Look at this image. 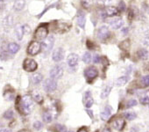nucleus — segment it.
Here are the masks:
<instances>
[{"instance_id":"nucleus-1","label":"nucleus","mask_w":149,"mask_h":132,"mask_svg":"<svg viewBox=\"0 0 149 132\" xmlns=\"http://www.w3.org/2000/svg\"><path fill=\"white\" fill-rule=\"evenodd\" d=\"M16 107L19 111V113L27 114H30L33 110V101L31 96L29 95H25L21 99H18L17 103H16Z\"/></svg>"},{"instance_id":"nucleus-2","label":"nucleus","mask_w":149,"mask_h":132,"mask_svg":"<svg viewBox=\"0 0 149 132\" xmlns=\"http://www.w3.org/2000/svg\"><path fill=\"white\" fill-rule=\"evenodd\" d=\"M47 35H48V28L46 25L40 26L34 33V38L35 40H37V41H44L47 37Z\"/></svg>"},{"instance_id":"nucleus-3","label":"nucleus","mask_w":149,"mask_h":132,"mask_svg":"<svg viewBox=\"0 0 149 132\" xmlns=\"http://www.w3.org/2000/svg\"><path fill=\"white\" fill-rule=\"evenodd\" d=\"M54 44V38L53 35L47 36L42 42H41V50L43 51L44 54H48L51 49L53 48Z\"/></svg>"},{"instance_id":"nucleus-4","label":"nucleus","mask_w":149,"mask_h":132,"mask_svg":"<svg viewBox=\"0 0 149 132\" xmlns=\"http://www.w3.org/2000/svg\"><path fill=\"white\" fill-rule=\"evenodd\" d=\"M37 68H38V64L33 59L26 58V59L24 60V62H23V69L26 72H33L36 71Z\"/></svg>"},{"instance_id":"nucleus-5","label":"nucleus","mask_w":149,"mask_h":132,"mask_svg":"<svg viewBox=\"0 0 149 132\" xmlns=\"http://www.w3.org/2000/svg\"><path fill=\"white\" fill-rule=\"evenodd\" d=\"M40 51H41V43L37 41H31L27 47V53L30 55H36Z\"/></svg>"},{"instance_id":"nucleus-6","label":"nucleus","mask_w":149,"mask_h":132,"mask_svg":"<svg viewBox=\"0 0 149 132\" xmlns=\"http://www.w3.org/2000/svg\"><path fill=\"white\" fill-rule=\"evenodd\" d=\"M50 78L53 79H60L63 75V67L61 65H54L50 71Z\"/></svg>"},{"instance_id":"nucleus-7","label":"nucleus","mask_w":149,"mask_h":132,"mask_svg":"<svg viewBox=\"0 0 149 132\" xmlns=\"http://www.w3.org/2000/svg\"><path fill=\"white\" fill-rule=\"evenodd\" d=\"M43 88L46 92L47 93H53L56 90L57 88V82L55 79H47L45 80L44 84H43Z\"/></svg>"},{"instance_id":"nucleus-8","label":"nucleus","mask_w":149,"mask_h":132,"mask_svg":"<svg viewBox=\"0 0 149 132\" xmlns=\"http://www.w3.org/2000/svg\"><path fill=\"white\" fill-rule=\"evenodd\" d=\"M83 103L86 108H91L92 107V105L94 103V100L92 97V93L90 91H87L84 93V98H83Z\"/></svg>"},{"instance_id":"nucleus-9","label":"nucleus","mask_w":149,"mask_h":132,"mask_svg":"<svg viewBox=\"0 0 149 132\" xmlns=\"http://www.w3.org/2000/svg\"><path fill=\"white\" fill-rule=\"evenodd\" d=\"M97 75H98L97 69L96 67H94V66L89 67L84 71V76L89 80H93L94 79H96L97 77Z\"/></svg>"},{"instance_id":"nucleus-10","label":"nucleus","mask_w":149,"mask_h":132,"mask_svg":"<svg viewBox=\"0 0 149 132\" xmlns=\"http://www.w3.org/2000/svg\"><path fill=\"white\" fill-rule=\"evenodd\" d=\"M110 35H111V33H110L108 27H105V26H103V27H99V29L97 30V37H98L99 40H101L103 41H106L110 37Z\"/></svg>"},{"instance_id":"nucleus-11","label":"nucleus","mask_w":149,"mask_h":132,"mask_svg":"<svg viewBox=\"0 0 149 132\" xmlns=\"http://www.w3.org/2000/svg\"><path fill=\"white\" fill-rule=\"evenodd\" d=\"M64 55H65V52H64V49L62 48H57L54 52H53V55H52V58L54 62H61L63 58H64Z\"/></svg>"},{"instance_id":"nucleus-12","label":"nucleus","mask_w":149,"mask_h":132,"mask_svg":"<svg viewBox=\"0 0 149 132\" xmlns=\"http://www.w3.org/2000/svg\"><path fill=\"white\" fill-rule=\"evenodd\" d=\"M78 60H79V56L77 54L72 53V54H69V55L68 56L67 62L69 67H74V66L78 63Z\"/></svg>"},{"instance_id":"nucleus-13","label":"nucleus","mask_w":149,"mask_h":132,"mask_svg":"<svg viewBox=\"0 0 149 132\" xmlns=\"http://www.w3.org/2000/svg\"><path fill=\"white\" fill-rule=\"evenodd\" d=\"M118 14V9L114 6H108L105 8L104 13V17H115Z\"/></svg>"},{"instance_id":"nucleus-14","label":"nucleus","mask_w":149,"mask_h":132,"mask_svg":"<svg viewBox=\"0 0 149 132\" xmlns=\"http://www.w3.org/2000/svg\"><path fill=\"white\" fill-rule=\"evenodd\" d=\"M109 25L112 29H118L124 25V21L121 18H115L109 21Z\"/></svg>"},{"instance_id":"nucleus-15","label":"nucleus","mask_w":149,"mask_h":132,"mask_svg":"<svg viewBox=\"0 0 149 132\" xmlns=\"http://www.w3.org/2000/svg\"><path fill=\"white\" fill-rule=\"evenodd\" d=\"M77 20L78 26L81 28H84L85 23H86V16H85V13L83 11H78L77 17Z\"/></svg>"},{"instance_id":"nucleus-16","label":"nucleus","mask_w":149,"mask_h":132,"mask_svg":"<svg viewBox=\"0 0 149 132\" xmlns=\"http://www.w3.org/2000/svg\"><path fill=\"white\" fill-rule=\"evenodd\" d=\"M111 124H112V127H113L115 129H117V130H118V131H121V130L124 128L125 125V121L124 119L118 118V119H115V120L112 121Z\"/></svg>"},{"instance_id":"nucleus-17","label":"nucleus","mask_w":149,"mask_h":132,"mask_svg":"<svg viewBox=\"0 0 149 132\" xmlns=\"http://www.w3.org/2000/svg\"><path fill=\"white\" fill-rule=\"evenodd\" d=\"M111 114H112V108H111V107L106 106L104 108V110L102 111V113L100 114V117H101V119L103 121H107L110 118V116L111 115Z\"/></svg>"},{"instance_id":"nucleus-18","label":"nucleus","mask_w":149,"mask_h":132,"mask_svg":"<svg viewBox=\"0 0 149 132\" xmlns=\"http://www.w3.org/2000/svg\"><path fill=\"white\" fill-rule=\"evenodd\" d=\"M7 48H8V51H9L11 54H16V53L19 50L20 47H19V44H17V43H15V42H11V43L8 44Z\"/></svg>"},{"instance_id":"nucleus-19","label":"nucleus","mask_w":149,"mask_h":132,"mask_svg":"<svg viewBox=\"0 0 149 132\" xmlns=\"http://www.w3.org/2000/svg\"><path fill=\"white\" fill-rule=\"evenodd\" d=\"M128 81H129V77H128V76H122V77L118 78V79L115 81V86H125Z\"/></svg>"},{"instance_id":"nucleus-20","label":"nucleus","mask_w":149,"mask_h":132,"mask_svg":"<svg viewBox=\"0 0 149 132\" xmlns=\"http://www.w3.org/2000/svg\"><path fill=\"white\" fill-rule=\"evenodd\" d=\"M139 102L142 105H147V104H149V91H146V92L143 93L139 96Z\"/></svg>"},{"instance_id":"nucleus-21","label":"nucleus","mask_w":149,"mask_h":132,"mask_svg":"<svg viewBox=\"0 0 149 132\" xmlns=\"http://www.w3.org/2000/svg\"><path fill=\"white\" fill-rule=\"evenodd\" d=\"M25 5H26L25 0H17V1L14 3V6H13L14 10H15V11L19 12V11L23 10V8H24Z\"/></svg>"},{"instance_id":"nucleus-22","label":"nucleus","mask_w":149,"mask_h":132,"mask_svg":"<svg viewBox=\"0 0 149 132\" xmlns=\"http://www.w3.org/2000/svg\"><path fill=\"white\" fill-rule=\"evenodd\" d=\"M42 118H43V121H44L46 123H50V122L53 121V114H52L51 112L46 111V112L43 113Z\"/></svg>"},{"instance_id":"nucleus-23","label":"nucleus","mask_w":149,"mask_h":132,"mask_svg":"<svg viewBox=\"0 0 149 132\" xmlns=\"http://www.w3.org/2000/svg\"><path fill=\"white\" fill-rule=\"evenodd\" d=\"M138 56L141 59V60H146L148 58V50H146V48H141L138 51Z\"/></svg>"},{"instance_id":"nucleus-24","label":"nucleus","mask_w":149,"mask_h":132,"mask_svg":"<svg viewBox=\"0 0 149 132\" xmlns=\"http://www.w3.org/2000/svg\"><path fill=\"white\" fill-rule=\"evenodd\" d=\"M15 34H16V37L19 41H21L22 38H23V35H24V32H23V28L22 27H19V25L15 27Z\"/></svg>"},{"instance_id":"nucleus-25","label":"nucleus","mask_w":149,"mask_h":132,"mask_svg":"<svg viewBox=\"0 0 149 132\" xmlns=\"http://www.w3.org/2000/svg\"><path fill=\"white\" fill-rule=\"evenodd\" d=\"M111 87L109 86H106L103 89V91H102V93H101V98H102V99L107 98V97L109 96V94L111 93Z\"/></svg>"},{"instance_id":"nucleus-26","label":"nucleus","mask_w":149,"mask_h":132,"mask_svg":"<svg viewBox=\"0 0 149 132\" xmlns=\"http://www.w3.org/2000/svg\"><path fill=\"white\" fill-rule=\"evenodd\" d=\"M42 80H43V76H42L40 73H35V74L33 76V84H35V85L40 84Z\"/></svg>"},{"instance_id":"nucleus-27","label":"nucleus","mask_w":149,"mask_h":132,"mask_svg":"<svg viewBox=\"0 0 149 132\" xmlns=\"http://www.w3.org/2000/svg\"><path fill=\"white\" fill-rule=\"evenodd\" d=\"M124 116L125 117V119L132 121V120H134L137 117V114L134 111H128V112H125L124 114Z\"/></svg>"},{"instance_id":"nucleus-28","label":"nucleus","mask_w":149,"mask_h":132,"mask_svg":"<svg viewBox=\"0 0 149 132\" xmlns=\"http://www.w3.org/2000/svg\"><path fill=\"white\" fill-rule=\"evenodd\" d=\"M92 57H91V55L90 52H85L83 55V61L85 62V63H90L91 61Z\"/></svg>"},{"instance_id":"nucleus-29","label":"nucleus","mask_w":149,"mask_h":132,"mask_svg":"<svg viewBox=\"0 0 149 132\" xmlns=\"http://www.w3.org/2000/svg\"><path fill=\"white\" fill-rule=\"evenodd\" d=\"M54 128L56 132H67V128L64 125L56 124L54 126Z\"/></svg>"},{"instance_id":"nucleus-30","label":"nucleus","mask_w":149,"mask_h":132,"mask_svg":"<svg viewBox=\"0 0 149 132\" xmlns=\"http://www.w3.org/2000/svg\"><path fill=\"white\" fill-rule=\"evenodd\" d=\"M141 84H142V86H143V87H147V86H149V75L144 76V77L141 79Z\"/></svg>"},{"instance_id":"nucleus-31","label":"nucleus","mask_w":149,"mask_h":132,"mask_svg":"<svg viewBox=\"0 0 149 132\" xmlns=\"http://www.w3.org/2000/svg\"><path fill=\"white\" fill-rule=\"evenodd\" d=\"M13 116H14V113H13V111H12V110H8V111H6V112L4 114V117H5L6 119H8V120L13 119Z\"/></svg>"},{"instance_id":"nucleus-32","label":"nucleus","mask_w":149,"mask_h":132,"mask_svg":"<svg viewBox=\"0 0 149 132\" xmlns=\"http://www.w3.org/2000/svg\"><path fill=\"white\" fill-rule=\"evenodd\" d=\"M22 28H23V32H24V34H31V27L27 25V24H25L22 26Z\"/></svg>"},{"instance_id":"nucleus-33","label":"nucleus","mask_w":149,"mask_h":132,"mask_svg":"<svg viewBox=\"0 0 149 132\" xmlns=\"http://www.w3.org/2000/svg\"><path fill=\"white\" fill-rule=\"evenodd\" d=\"M137 105V101L135 100H130L127 103H126V107L127 108H130V107H135Z\"/></svg>"},{"instance_id":"nucleus-34","label":"nucleus","mask_w":149,"mask_h":132,"mask_svg":"<svg viewBox=\"0 0 149 132\" xmlns=\"http://www.w3.org/2000/svg\"><path fill=\"white\" fill-rule=\"evenodd\" d=\"M33 128L36 129V130H40L43 128V124L40 122V121H35L33 123Z\"/></svg>"},{"instance_id":"nucleus-35","label":"nucleus","mask_w":149,"mask_h":132,"mask_svg":"<svg viewBox=\"0 0 149 132\" xmlns=\"http://www.w3.org/2000/svg\"><path fill=\"white\" fill-rule=\"evenodd\" d=\"M82 4H83V6H84V7L88 8V7H90L91 5V0H83V1H82Z\"/></svg>"},{"instance_id":"nucleus-36","label":"nucleus","mask_w":149,"mask_h":132,"mask_svg":"<svg viewBox=\"0 0 149 132\" xmlns=\"http://www.w3.org/2000/svg\"><path fill=\"white\" fill-rule=\"evenodd\" d=\"M5 96H6V99H7V100H13L14 92H12L11 93H9L7 92V93L5 94Z\"/></svg>"},{"instance_id":"nucleus-37","label":"nucleus","mask_w":149,"mask_h":132,"mask_svg":"<svg viewBox=\"0 0 149 132\" xmlns=\"http://www.w3.org/2000/svg\"><path fill=\"white\" fill-rule=\"evenodd\" d=\"M125 11V4L124 2H120L119 3V6H118V11Z\"/></svg>"},{"instance_id":"nucleus-38","label":"nucleus","mask_w":149,"mask_h":132,"mask_svg":"<svg viewBox=\"0 0 149 132\" xmlns=\"http://www.w3.org/2000/svg\"><path fill=\"white\" fill-rule=\"evenodd\" d=\"M93 61H94V62H95V63H98V62H101V57H100V55H96L94 56Z\"/></svg>"},{"instance_id":"nucleus-39","label":"nucleus","mask_w":149,"mask_h":132,"mask_svg":"<svg viewBox=\"0 0 149 132\" xmlns=\"http://www.w3.org/2000/svg\"><path fill=\"white\" fill-rule=\"evenodd\" d=\"M144 45L148 48V50H149V37L148 38H146L145 40H144Z\"/></svg>"},{"instance_id":"nucleus-40","label":"nucleus","mask_w":149,"mask_h":132,"mask_svg":"<svg viewBox=\"0 0 149 132\" xmlns=\"http://www.w3.org/2000/svg\"><path fill=\"white\" fill-rule=\"evenodd\" d=\"M34 100H35L36 101L40 102V100H42V96H41V95H40V94H37V95H35V96H34Z\"/></svg>"},{"instance_id":"nucleus-41","label":"nucleus","mask_w":149,"mask_h":132,"mask_svg":"<svg viewBox=\"0 0 149 132\" xmlns=\"http://www.w3.org/2000/svg\"><path fill=\"white\" fill-rule=\"evenodd\" d=\"M86 112H87V114H89V115H90L91 118H93V117H94V116H93V113H92V111H91V110H90V109H87V110H86Z\"/></svg>"},{"instance_id":"nucleus-42","label":"nucleus","mask_w":149,"mask_h":132,"mask_svg":"<svg viewBox=\"0 0 149 132\" xmlns=\"http://www.w3.org/2000/svg\"><path fill=\"white\" fill-rule=\"evenodd\" d=\"M77 132H88V131H87L86 128H81Z\"/></svg>"},{"instance_id":"nucleus-43","label":"nucleus","mask_w":149,"mask_h":132,"mask_svg":"<svg viewBox=\"0 0 149 132\" xmlns=\"http://www.w3.org/2000/svg\"><path fill=\"white\" fill-rule=\"evenodd\" d=\"M0 132H12V130L9 129V128H4V129L0 130Z\"/></svg>"},{"instance_id":"nucleus-44","label":"nucleus","mask_w":149,"mask_h":132,"mask_svg":"<svg viewBox=\"0 0 149 132\" xmlns=\"http://www.w3.org/2000/svg\"><path fill=\"white\" fill-rule=\"evenodd\" d=\"M132 17H133V13H132V12L130 11V12H129V15H128L129 20H132Z\"/></svg>"},{"instance_id":"nucleus-45","label":"nucleus","mask_w":149,"mask_h":132,"mask_svg":"<svg viewBox=\"0 0 149 132\" xmlns=\"http://www.w3.org/2000/svg\"><path fill=\"white\" fill-rule=\"evenodd\" d=\"M102 132H111V129H110L109 128H104L102 130Z\"/></svg>"},{"instance_id":"nucleus-46","label":"nucleus","mask_w":149,"mask_h":132,"mask_svg":"<svg viewBox=\"0 0 149 132\" xmlns=\"http://www.w3.org/2000/svg\"><path fill=\"white\" fill-rule=\"evenodd\" d=\"M18 132H30V131L27 130V129H21V130H19V131H18Z\"/></svg>"},{"instance_id":"nucleus-47","label":"nucleus","mask_w":149,"mask_h":132,"mask_svg":"<svg viewBox=\"0 0 149 132\" xmlns=\"http://www.w3.org/2000/svg\"><path fill=\"white\" fill-rule=\"evenodd\" d=\"M4 1V0H0V2H3Z\"/></svg>"},{"instance_id":"nucleus-48","label":"nucleus","mask_w":149,"mask_h":132,"mask_svg":"<svg viewBox=\"0 0 149 132\" xmlns=\"http://www.w3.org/2000/svg\"><path fill=\"white\" fill-rule=\"evenodd\" d=\"M68 132H74V131H72V130H70V131H68Z\"/></svg>"}]
</instances>
